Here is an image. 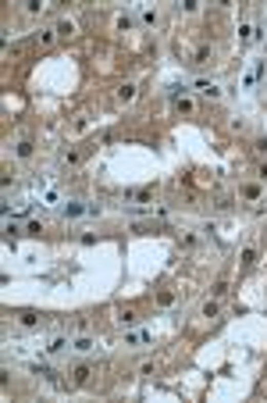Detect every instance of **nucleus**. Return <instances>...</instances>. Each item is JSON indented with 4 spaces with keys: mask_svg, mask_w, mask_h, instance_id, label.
Returning a JSON list of instances; mask_svg holds the SVG:
<instances>
[{
    "mask_svg": "<svg viewBox=\"0 0 267 403\" xmlns=\"http://www.w3.org/2000/svg\"><path fill=\"white\" fill-rule=\"evenodd\" d=\"M171 104H175L178 114H196V104H193V96H189L186 86H175V89H171Z\"/></svg>",
    "mask_w": 267,
    "mask_h": 403,
    "instance_id": "1",
    "label": "nucleus"
},
{
    "mask_svg": "<svg viewBox=\"0 0 267 403\" xmlns=\"http://www.w3.org/2000/svg\"><path fill=\"white\" fill-rule=\"evenodd\" d=\"M93 375H96V368H93L89 360H78V364L71 368V386H75V389H86V386L93 382Z\"/></svg>",
    "mask_w": 267,
    "mask_h": 403,
    "instance_id": "2",
    "label": "nucleus"
},
{
    "mask_svg": "<svg viewBox=\"0 0 267 403\" xmlns=\"http://www.w3.org/2000/svg\"><path fill=\"white\" fill-rule=\"evenodd\" d=\"M139 321H142V311L139 307H132V304L129 307H118V325L121 328H135Z\"/></svg>",
    "mask_w": 267,
    "mask_h": 403,
    "instance_id": "3",
    "label": "nucleus"
},
{
    "mask_svg": "<svg viewBox=\"0 0 267 403\" xmlns=\"http://www.w3.org/2000/svg\"><path fill=\"white\" fill-rule=\"evenodd\" d=\"M18 325H22V328H39V325H43V314H39L36 307H22V311H18Z\"/></svg>",
    "mask_w": 267,
    "mask_h": 403,
    "instance_id": "4",
    "label": "nucleus"
},
{
    "mask_svg": "<svg viewBox=\"0 0 267 403\" xmlns=\"http://www.w3.org/2000/svg\"><path fill=\"white\" fill-rule=\"evenodd\" d=\"M193 89H196L200 96H207V100H221V86L210 82V79H196L193 82Z\"/></svg>",
    "mask_w": 267,
    "mask_h": 403,
    "instance_id": "5",
    "label": "nucleus"
},
{
    "mask_svg": "<svg viewBox=\"0 0 267 403\" xmlns=\"http://www.w3.org/2000/svg\"><path fill=\"white\" fill-rule=\"evenodd\" d=\"M153 342V332L150 328H135V332H125V346H150Z\"/></svg>",
    "mask_w": 267,
    "mask_h": 403,
    "instance_id": "6",
    "label": "nucleus"
},
{
    "mask_svg": "<svg viewBox=\"0 0 267 403\" xmlns=\"http://www.w3.org/2000/svg\"><path fill=\"white\" fill-rule=\"evenodd\" d=\"M71 350H75V353H93V350H96V339H93L89 332H82V335L71 339Z\"/></svg>",
    "mask_w": 267,
    "mask_h": 403,
    "instance_id": "7",
    "label": "nucleus"
},
{
    "mask_svg": "<svg viewBox=\"0 0 267 403\" xmlns=\"http://www.w3.org/2000/svg\"><path fill=\"white\" fill-rule=\"evenodd\" d=\"M264 75H267V57H264V61H257V65H253V72H250V75L242 79V89H253V86H257V82L264 79Z\"/></svg>",
    "mask_w": 267,
    "mask_h": 403,
    "instance_id": "8",
    "label": "nucleus"
},
{
    "mask_svg": "<svg viewBox=\"0 0 267 403\" xmlns=\"http://www.w3.org/2000/svg\"><path fill=\"white\" fill-rule=\"evenodd\" d=\"M68 350H71V339H68V335H54V339L47 342V353H50V357H61Z\"/></svg>",
    "mask_w": 267,
    "mask_h": 403,
    "instance_id": "9",
    "label": "nucleus"
},
{
    "mask_svg": "<svg viewBox=\"0 0 267 403\" xmlns=\"http://www.w3.org/2000/svg\"><path fill=\"white\" fill-rule=\"evenodd\" d=\"M32 154H36V143H32L29 136H22V139L14 143V157H18V161H29Z\"/></svg>",
    "mask_w": 267,
    "mask_h": 403,
    "instance_id": "10",
    "label": "nucleus"
},
{
    "mask_svg": "<svg viewBox=\"0 0 267 403\" xmlns=\"http://www.w3.org/2000/svg\"><path fill=\"white\" fill-rule=\"evenodd\" d=\"M86 214V204H78V200H68V204H61V218H82Z\"/></svg>",
    "mask_w": 267,
    "mask_h": 403,
    "instance_id": "11",
    "label": "nucleus"
},
{
    "mask_svg": "<svg viewBox=\"0 0 267 403\" xmlns=\"http://www.w3.org/2000/svg\"><path fill=\"white\" fill-rule=\"evenodd\" d=\"M54 32H57V39H71L75 36V22L71 18H57L54 22Z\"/></svg>",
    "mask_w": 267,
    "mask_h": 403,
    "instance_id": "12",
    "label": "nucleus"
},
{
    "mask_svg": "<svg viewBox=\"0 0 267 403\" xmlns=\"http://www.w3.org/2000/svg\"><path fill=\"white\" fill-rule=\"evenodd\" d=\"M157 22H160L157 7H139V25H142V29H153Z\"/></svg>",
    "mask_w": 267,
    "mask_h": 403,
    "instance_id": "13",
    "label": "nucleus"
},
{
    "mask_svg": "<svg viewBox=\"0 0 267 403\" xmlns=\"http://www.w3.org/2000/svg\"><path fill=\"white\" fill-rule=\"evenodd\" d=\"M135 93H139V89H135V82H121V86H118V104H132Z\"/></svg>",
    "mask_w": 267,
    "mask_h": 403,
    "instance_id": "14",
    "label": "nucleus"
},
{
    "mask_svg": "<svg viewBox=\"0 0 267 403\" xmlns=\"http://www.w3.org/2000/svg\"><path fill=\"white\" fill-rule=\"evenodd\" d=\"M239 193H242V196H246V200H250V204H257V200H260V196H264V189H260V182H246V186H242V189H239Z\"/></svg>",
    "mask_w": 267,
    "mask_h": 403,
    "instance_id": "15",
    "label": "nucleus"
},
{
    "mask_svg": "<svg viewBox=\"0 0 267 403\" xmlns=\"http://www.w3.org/2000/svg\"><path fill=\"white\" fill-rule=\"evenodd\" d=\"M253 39H257V29H253L250 22H242V25H239V43L246 47V43H253Z\"/></svg>",
    "mask_w": 267,
    "mask_h": 403,
    "instance_id": "16",
    "label": "nucleus"
},
{
    "mask_svg": "<svg viewBox=\"0 0 267 403\" xmlns=\"http://www.w3.org/2000/svg\"><path fill=\"white\" fill-rule=\"evenodd\" d=\"M54 39H57V32H54V25H50V29H36V43H39V47H50Z\"/></svg>",
    "mask_w": 267,
    "mask_h": 403,
    "instance_id": "17",
    "label": "nucleus"
},
{
    "mask_svg": "<svg viewBox=\"0 0 267 403\" xmlns=\"http://www.w3.org/2000/svg\"><path fill=\"white\" fill-rule=\"evenodd\" d=\"M175 300H178L175 289H160V293H157V307H175Z\"/></svg>",
    "mask_w": 267,
    "mask_h": 403,
    "instance_id": "18",
    "label": "nucleus"
},
{
    "mask_svg": "<svg viewBox=\"0 0 267 403\" xmlns=\"http://www.w3.org/2000/svg\"><path fill=\"white\" fill-rule=\"evenodd\" d=\"M132 232L135 236H150V232H160L157 221H132Z\"/></svg>",
    "mask_w": 267,
    "mask_h": 403,
    "instance_id": "19",
    "label": "nucleus"
},
{
    "mask_svg": "<svg viewBox=\"0 0 267 403\" xmlns=\"http://www.w3.org/2000/svg\"><path fill=\"white\" fill-rule=\"evenodd\" d=\"M257 257H260V250H257V246H246V250H242V268H253Z\"/></svg>",
    "mask_w": 267,
    "mask_h": 403,
    "instance_id": "20",
    "label": "nucleus"
},
{
    "mask_svg": "<svg viewBox=\"0 0 267 403\" xmlns=\"http://www.w3.org/2000/svg\"><path fill=\"white\" fill-rule=\"evenodd\" d=\"M132 200H139V204H150L153 200V186H142V189H135V193H129Z\"/></svg>",
    "mask_w": 267,
    "mask_h": 403,
    "instance_id": "21",
    "label": "nucleus"
},
{
    "mask_svg": "<svg viewBox=\"0 0 267 403\" xmlns=\"http://www.w3.org/2000/svg\"><path fill=\"white\" fill-rule=\"evenodd\" d=\"M135 22H139V18H132L129 11H125V14H118V32H129V29H135Z\"/></svg>",
    "mask_w": 267,
    "mask_h": 403,
    "instance_id": "22",
    "label": "nucleus"
},
{
    "mask_svg": "<svg viewBox=\"0 0 267 403\" xmlns=\"http://www.w3.org/2000/svg\"><path fill=\"white\" fill-rule=\"evenodd\" d=\"M217 311H221V304H217V296L203 304V318H217Z\"/></svg>",
    "mask_w": 267,
    "mask_h": 403,
    "instance_id": "23",
    "label": "nucleus"
},
{
    "mask_svg": "<svg viewBox=\"0 0 267 403\" xmlns=\"http://www.w3.org/2000/svg\"><path fill=\"white\" fill-rule=\"evenodd\" d=\"M210 57H214V50H210V47H200V50H196V65H207Z\"/></svg>",
    "mask_w": 267,
    "mask_h": 403,
    "instance_id": "24",
    "label": "nucleus"
},
{
    "mask_svg": "<svg viewBox=\"0 0 267 403\" xmlns=\"http://www.w3.org/2000/svg\"><path fill=\"white\" fill-rule=\"evenodd\" d=\"M86 157V150H71V154H65V164H78Z\"/></svg>",
    "mask_w": 267,
    "mask_h": 403,
    "instance_id": "25",
    "label": "nucleus"
},
{
    "mask_svg": "<svg viewBox=\"0 0 267 403\" xmlns=\"http://www.w3.org/2000/svg\"><path fill=\"white\" fill-rule=\"evenodd\" d=\"M100 214H104L100 204H86V218H100Z\"/></svg>",
    "mask_w": 267,
    "mask_h": 403,
    "instance_id": "26",
    "label": "nucleus"
},
{
    "mask_svg": "<svg viewBox=\"0 0 267 403\" xmlns=\"http://www.w3.org/2000/svg\"><path fill=\"white\" fill-rule=\"evenodd\" d=\"M25 232H29V236H39V232H43V221H25Z\"/></svg>",
    "mask_w": 267,
    "mask_h": 403,
    "instance_id": "27",
    "label": "nucleus"
},
{
    "mask_svg": "<svg viewBox=\"0 0 267 403\" xmlns=\"http://www.w3.org/2000/svg\"><path fill=\"white\" fill-rule=\"evenodd\" d=\"M224 293H228V278H217L214 282V296H224Z\"/></svg>",
    "mask_w": 267,
    "mask_h": 403,
    "instance_id": "28",
    "label": "nucleus"
},
{
    "mask_svg": "<svg viewBox=\"0 0 267 403\" xmlns=\"http://www.w3.org/2000/svg\"><path fill=\"white\" fill-rule=\"evenodd\" d=\"M253 150H257V154H260V157H267V136H260V139H257V143H253Z\"/></svg>",
    "mask_w": 267,
    "mask_h": 403,
    "instance_id": "29",
    "label": "nucleus"
},
{
    "mask_svg": "<svg viewBox=\"0 0 267 403\" xmlns=\"http://www.w3.org/2000/svg\"><path fill=\"white\" fill-rule=\"evenodd\" d=\"M43 7H47V4H39V0H29V4H25V11H29V14H39Z\"/></svg>",
    "mask_w": 267,
    "mask_h": 403,
    "instance_id": "30",
    "label": "nucleus"
},
{
    "mask_svg": "<svg viewBox=\"0 0 267 403\" xmlns=\"http://www.w3.org/2000/svg\"><path fill=\"white\" fill-rule=\"evenodd\" d=\"M139 375H142V378L153 375V360H142V364H139Z\"/></svg>",
    "mask_w": 267,
    "mask_h": 403,
    "instance_id": "31",
    "label": "nucleus"
},
{
    "mask_svg": "<svg viewBox=\"0 0 267 403\" xmlns=\"http://www.w3.org/2000/svg\"><path fill=\"white\" fill-rule=\"evenodd\" d=\"M257 178H260V182H267V161L257 164Z\"/></svg>",
    "mask_w": 267,
    "mask_h": 403,
    "instance_id": "32",
    "label": "nucleus"
},
{
    "mask_svg": "<svg viewBox=\"0 0 267 403\" xmlns=\"http://www.w3.org/2000/svg\"><path fill=\"white\" fill-rule=\"evenodd\" d=\"M260 396H264V400H267V382H264V386H260Z\"/></svg>",
    "mask_w": 267,
    "mask_h": 403,
    "instance_id": "33",
    "label": "nucleus"
},
{
    "mask_svg": "<svg viewBox=\"0 0 267 403\" xmlns=\"http://www.w3.org/2000/svg\"><path fill=\"white\" fill-rule=\"evenodd\" d=\"M264 47H267V36H264Z\"/></svg>",
    "mask_w": 267,
    "mask_h": 403,
    "instance_id": "34",
    "label": "nucleus"
}]
</instances>
